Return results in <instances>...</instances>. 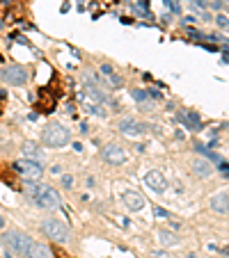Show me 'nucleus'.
Returning a JSON list of instances; mask_svg holds the SVG:
<instances>
[{"mask_svg": "<svg viewBox=\"0 0 229 258\" xmlns=\"http://www.w3.org/2000/svg\"><path fill=\"white\" fill-rule=\"evenodd\" d=\"M35 204H37L39 208H46V210H57L62 204V197L53 190V188L41 185L37 190V194H35Z\"/></svg>", "mask_w": 229, "mask_h": 258, "instance_id": "nucleus-5", "label": "nucleus"}, {"mask_svg": "<svg viewBox=\"0 0 229 258\" xmlns=\"http://www.w3.org/2000/svg\"><path fill=\"white\" fill-rule=\"evenodd\" d=\"M103 160L110 162V165H122L124 160H126V151L119 144H108L103 149Z\"/></svg>", "mask_w": 229, "mask_h": 258, "instance_id": "nucleus-10", "label": "nucleus"}, {"mask_svg": "<svg viewBox=\"0 0 229 258\" xmlns=\"http://www.w3.org/2000/svg\"><path fill=\"white\" fill-rule=\"evenodd\" d=\"M145 128H149V126H147V123L135 121V119H122V121H119V133H124V135H129V137L142 135Z\"/></svg>", "mask_w": 229, "mask_h": 258, "instance_id": "nucleus-9", "label": "nucleus"}, {"mask_svg": "<svg viewBox=\"0 0 229 258\" xmlns=\"http://www.w3.org/2000/svg\"><path fill=\"white\" fill-rule=\"evenodd\" d=\"M2 240H5V247H7L14 256H25L32 244V238L21 233V231H9V233L2 236Z\"/></svg>", "mask_w": 229, "mask_h": 258, "instance_id": "nucleus-2", "label": "nucleus"}, {"mask_svg": "<svg viewBox=\"0 0 229 258\" xmlns=\"http://www.w3.org/2000/svg\"><path fill=\"white\" fill-rule=\"evenodd\" d=\"M145 185L152 192H156V194H160V192L168 190V181H165V176L160 174L158 169H152V172H147V174H145Z\"/></svg>", "mask_w": 229, "mask_h": 258, "instance_id": "nucleus-7", "label": "nucleus"}, {"mask_svg": "<svg viewBox=\"0 0 229 258\" xmlns=\"http://www.w3.org/2000/svg\"><path fill=\"white\" fill-rule=\"evenodd\" d=\"M158 240L163 247H176V244H179V236L172 233V231H165V228L158 231Z\"/></svg>", "mask_w": 229, "mask_h": 258, "instance_id": "nucleus-16", "label": "nucleus"}, {"mask_svg": "<svg viewBox=\"0 0 229 258\" xmlns=\"http://www.w3.org/2000/svg\"><path fill=\"white\" fill-rule=\"evenodd\" d=\"M5 226V220H2V215H0V228Z\"/></svg>", "mask_w": 229, "mask_h": 258, "instance_id": "nucleus-21", "label": "nucleus"}, {"mask_svg": "<svg viewBox=\"0 0 229 258\" xmlns=\"http://www.w3.org/2000/svg\"><path fill=\"white\" fill-rule=\"evenodd\" d=\"M23 155L28 160H35V162H41V160H44V151H41L35 142H25V144H23Z\"/></svg>", "mask_w": 229, "mask_h": 258, "instance_id": "nucleus-12", "label": "nucleus"}, {"mask_svg": "<svg viewBox=\"0 0 229 258\" xmlns=\"http://www.w3.org/2000/svg\"><path fill=\"white\" fill-rule=\"evenodd\" d=\"M133 99H135V101H145V99H147V91H142V89H133Z\"/></svg>", "mask_w": 229, "mask_h": 258, "instance_id": "nucleus-17", "label": "nucleus"}, {"mask_svg": "<svg viewBox=\"0 0 229 258\" xmlns=\"http://www.w3.org/2000/svg\"><path fill=\"white\" fill-rule=\"evenodd\" d=\"M153 215H156V217H168V210H165V208H158V206H156V208H153Z\"/></svg>", "mask_w": 229, "mask_h": 258, "instance_id": "nucleus-18", "label": "nucleus"}, {"mask_svg": "<svg viewBox=\"0 0 229 258\" xmlns=\"http://www.w3.org/2000/svg\"><path fill=\"white\" fill-rule=\"evenodd\" d=\"M41 231L46 233L48 240H53V242H69V238H71V231L64 222L60 220H44L41 222Z\"/></svg>", "mask_w": 229, "mask_h": 258, "instance_id": "nucleus-3", "label": "nucleus"}, {"mask_svg": "<svg viewBox=\"0 0 229 258\" xmlns=\"http://www.w3.org/2000/svg\"><path fill=\"white\" fill-rule=\"evenodd\" d=\"M28 258H53V254H51V249L46 247V244H39V242H32L30 249H28V254H25Z\"/></svg>", "mask_w": 229, "mask_h": 258, "instance_id": "nucleus-13", "label": "nucleus"}, {"mask_svg": "<svg viewBox=\"0 0 229 258\" xmlns=\"http://www.w3.org/2000/svg\"><path fill=\"white\" fill-rule=\"evenodd\" d=\"M2 83L9 85V87H21V85L28 83V78H30V71L21 64H12V67H5L2 69Z\"/></svg>", "mask_w": 229, "mask_h": 258, "instance_id": "nucleus-4", "label": "nucleus"}, {"mask_svg": "<svg viewBox=\"0 0 229 258\" xmlns=\"http://www.w3.org/2000/svg\"><path fill=\"white\" fill-rule=\"evenodd\" d=\"M209 206H211V210H213V213L227 215L229 213V194H225V192L213 194V197L209 199Z\"/></svg>", "mask_w": 229, "mask_h": 258, "instance_id": "nucleus-11", "label": "nucleus"}, {"mask_svg": "<svg viewBox=\"0 0 229 258\" xmlns=\"http://www.w3.org/2000/svg\"><path fill=\"white\" fill-rule=\"evenodd\" d=\"M153 258H170V256H165L163 251H158V254H153Z\"/></svg>", "mask_w": 229, "mask_h": 258, "instance_id": "nucleus-20", "label": "nucleus"}, {"mask_svg": "<svg viewBox=\"0 0 229 258\" xmlns=\"http://www.w3.org/2000/svg\"><path fill=\"white\" fill-rule=\"evenodd\" d=\"M83 105L85 110L90 114H94V117H106V107H103V103H96V101H90V99H85L83 96Z\"/></svg>", "mask_w": 229, "mask_h": 258, "instance_id": "nucleus-14", "label": "nucleus"}, {"mask_svg": "<svg viewBox=\"0 0 229 258\" xmlns=\"http://www.w3.org/2000/svg\"><path fill=\"white\" fill-rule=\"evenodd\" d=\"M192 172H195L197 176H211L213 167H211V162H206V160L197 158V160H192Z\"/></svg>", "mask_w": 229, "mask_h": 258, "instance_id": "nucleus-15", "label": "nucleus"}, {"mask_svg": "<svg viewBox=\"0 0 229 258\" xmlns=\"http://www.w3.org/2000/svg\"><path fill=\"white\" fill-rule=\"evenodd\" d=\"M62 183H64V188H71V183H74V178H71V176H62Z\"/></svg>", "mask_w": 229, "mask_h": 258, "instance_id": "nucleus-19", "label": "nucleus"}, {"mask_svg": "<svg viewBox=\"0 0 229 258\" xmlns=\"http://www.w3.org/2000/svg\"><path fill=\"white\" fill-rule=\"evenodd\" d=\"M14 169L19 172V174L25 176L28 181H37V178H41V174H44L41 162H35V160H28V158H23V160H19V162H14Z\"/></svg>", "mask_w": 229, "mask_h": 258, "instance_id": "nucleus-6", "label": "nucleus"}, {"mask_svg": "<svg viewBox=\"0 0 229 258\" xmlns=\"http://www.w3.org/2000/svg\"><path fill=\"white\" fill-rule=\"evenodd\" d=\"M41 142L51 149H60V146H67L71 142V130L64 126V123H48L41 133Z\"/></svg>", "mask_w": 229, "mask_h": 258, "instance_id": "nucleus-1", "label": "nucleus"}, {"mask_svg": "<svg viewBox=\"0 0 229 258\" xmlns=\"http://www.w3.org/2000/svg\"><path fill=\"white\" fill-rule=\"evenodd\" d=\"M122 201H124V206L129 208L131 213H140V210L147 206V199L142 197L140 192H135V190H126V192H124Z\"/></svg>", "mask_w": 229, "mask_h": 258, "instance_id": "nucleus-8", "label": "nucleus"}]
</instances>
